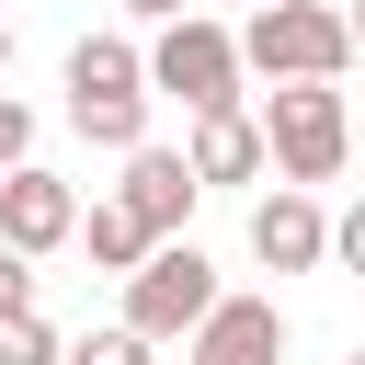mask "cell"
<instances>
[{"label":"cell","instance_id":"cell-1","mask_svg":"<svg viewBox=\"0 0 365 365\" xmlns=\"http://www.w3.org/2000/svg\"><path fill=\"white\" fill-rule=\"evenodd\" d=\"M262 148H274V182H331L342 160H354V103L331 91V80H274L262 103Z\"/></svg>","mask_w":365,"mask_h":365},{"label":"cell","instance_id":"cell-2","mask_svg":"<svg viewBox=\"0 0 365 365\" xmlns=\"http://www.w3.org/2000/svg\"><path fill=\"white\" fill-rule=\"evenodd\" d=\"M240 68H262V80H342L354 68V23L331 0H251L240 11Z\"/></svg>","mask_w":365,"mask_h":365},{"label":"cell","instance_id":"cell-3","mask_svg":"<svg viewBox=\"0 0 365 365\" xmlns=\"http://www.w3.org/2000/svg\"><path fill=\"white\" fill-rule=\"evenodd\" d=\"M240 34L228 23H205V11H171V23H148V91H171L182 114H205V103H240Z\"/></svg>","mask_w":365,"mask_h":365},{"label":"cell","instance_id":"cell-4","mask_svg":"<svg viewBox=\"0 0 365 365\" xmlns=\"http://www.w3.org/2000/svg\"><path fill=\"white\" fill-rule=\"evenodd\" d=\"M114 285H125V319H137L148 342H182V331L217 308V262H205L194 240H148V262L114 274Z\"/></svg>","mask_w":365,"mask_h":365},{"label":"cell","instance_id":"cell-5","mask_svg":"<svg viewBox=\"0 0 365 365\" xmlns=\"http://www.w3.org/2000/svg\"><path fill=\"white\" fill-rule=\"evenodd\" d=\"M251 262H262V274H319V262H331L319 182H274V194L251 205Z\"/></svg>","mask_w":365,"mask_h":365},{"label":"cell","instance_id":"cell-6","mask_svg":"<svg viewBox=\"0 0 365 365\" xmlns=\"http://www.w3.org/2000/svg\"><path fill=\"white\" fill-rule=\"evenodd\" d=\"M0 240H11V251H34V262H46V251H68V240H80V194H68L46 160L0 171Z\"/></svg>","mask_w":365,"mask_h":365},{"label":"cell","instance_id":"cell-7","mask_svg":"<svg viewBox=\"0 0 365 365\" xmlns=\"http://www.w3.org/2000/svg\"><path fill=\"white\" fill-rule=\"evenodd\" d=\"M182 342H194V365H285V308H274V297H228V285H217V308H205Z\"/></svg>","mask_w":365,"mask_h":365},{"label":"cell","instance_id":"cell-8","mask_svg":"<svg viewBox=\"0 0 365 365\" xmlns=\"http://www.w3.org/2000/svg\"><path fill=\"white\" fill-rule=\"evenodd\" d=\"M182 160H194V182L217 194V182H262L274 171V148H262V114L251 103H205L194 114V137H182Z\"/></svg>","mask_w":365,"mask_h":365},{"label":"cell","instance_id":"cell-9","mask_svg":"<svg viewBox=\"0 0 365 365\" xmlns=\"http://www.w3.org/2000/svg\"><path fill=\"white\" fill-rule=\"evenodd\" d=\"M114 194L137 205V228H148V240H182V217H194V194H205V182H194V160H182V148L137 137V148H125V182H114Z\"/></svg>","mask_w":365,"mask_h":365},{"label":"cell","instance_id":"cell-10","mask_svg":"<svg viewBox=\"0 0 365 365\" xmlns=\"http://www.w3.org/2000/svg\"><path fill=\"white\" fill-rule=\"evenodd\" d=\"M68 91H148V46L137 34H80L68 46Z\"/></svg>","mask_w":365,"mask_h":365},{"label":"cell","instance_id":"cell-11","mask_svg":"<svg viewBox=\"0 0 365 365\" xmlns=\"http://www.w3.org/2000/svg\"><path fill=\"white\" fill-rule=\"evenodd\" d=\"M148 103H160V91H68V125H80L91 148H114V160H125V148L148 137Z\"/></svg>","mask_w":365,"mask_h":365},{"label":"cell","instance_id":"cell-12","mask_svg":"<svg viewBox=\"0 0 365 365\" xmlns=\"http://www.w3.org/2000/svg\"><path fill=\"white\" fill-rule=\"evenodd\" d=\"M80 251H91V274H137V262H148V228H137V205H125V194L80 205Z\"/></svg>","mask_w":365,"mask_h":365},{"label":"cell","instance_id":"cell-13","mask_svg":"<svg viewBox=\"0 0 365 365\" xmlns=\"http://www.w3.org/2000/svg\"><path fill=\"white\" fill-rule=\"evenodd\" d=\"M148 354H160V342H148L137 319H114V331H80V342H68L57 365H148Z\"/></svg>","mask_w":365,"mask_h":365},{"label":"cell","instance_id":"cell-14","mask_svg":"<svg viewBox=\"0 0 365 365\" xmlns=\"http://www.w3.org/2000/svg\"><path fill=\"white\" fill-rule=\"evenodd\" d=\"M0 354H11V365H57L68 342H57V319H46V308H11V319H0Z\"/></svg>","mask_w":365,"mask_h":365},{"label":"cell","instance_id":"cell-15","mask_svg":"<svg viewBox=\"0 0 365 365\" xmlns=\"http://www.w3.org/2000/svg\"><path fill=\"white\" fill-rule=\"evenodd\" d=\"M23 160H34V103L0 91V171H23Z\"/></svg>","mask_w":365,"mask_h":365},{"label":"cell","instance_id":"cell-16","mask_svg":"<svg viewBox=\"0 0 365 365\" xmlns=\"http://www.w3.org/2000/svg\"><path fill=\"white\" fill-rule=\"evenodd\" d=\"M11 308H34V251L0 240V319H11Z\"/></svg>","mask_w":365,"mask_h":365},{"label":"cell","instance_id":"cell-17","mask_svg":"<svg viewBox=\"0 0 365 365\" xmlns=\"http://www.w3.org/2000/svg\"><path fill=\"white\" fill-rule=\"evenodd\" d=\"M331 262H342V274H365V194L331 217Z\"/></svg>","mask_w":365,"mask_h":365},{"label":"cell","instance_id":"cell-18","mask_svg":"<svg viewBox=\"0 0 365 365\" xmlns=\"http://www.w3.org/2000/svg\"><path fill=\"white\" fill-rule=\"evenodd\" d=\"M125 23H171V11H194V0H114Z\"/></svg>","mask_w":365,"mask_h":365},{"label":"cell","instance_id":"cell-19","mask_svg":"<svg viewBox=\"0 0 365 365\" xmlns=\"http://www.w3.org/2000/svg\"><path fill=\"white\" fill-rule=\"evenodd\" d=\"M342 23H354V46H365V0H354V11H342Z\"/></svg>","mask_w":365,"mask_h":365},{"label":"cell","instance_id":"cell-20","mask_svg":"<svg viewBox=\"0 0 365 365\" xmlns=\"http://www.w3.org/2000/svg\"><path fill=\"white\" fill-rule=\"evenodd\" d=\"M0 68H11V11H0Z\"/></svg>","mask_w":365,"mask_h":365},{"label":"cell","instance_id":"cell-21","mask_svg":"<svg viewBox=\"0 0 365 365\" xmlns=\"http://www.w3.org/2000/svg\"><path fill=\"white\" fill-rule=\"evenodd\" d=\"M342 365H365V354H342Z\"/></svg>","mask_w":365,"mask_h":365},{"label":"cell","instance_id":"cell-22","mask_svg":"<svg viewBox=\"0 0 365 365\" xmlns=\"http://www.w3.org/2000/svg\"><path fill=\"white\" fill-rule=\"evenodd\" d=\"M0 365H11V354H0Z\"/></svg>","mask_w":365,"mask_h":365},{"label":"cell","instance_id":"cell-23","mask_svg":"<svg viewBox=\"0 0 365 365\" xmlns=\"http://www.w3.org/2000/svg\"><path fill=\"white\" fill-rule=\"evenodd\" d=\"M240 11H251V0H240Z\"/></svg>","mask_w":365,"mask_h":365}]
</instances>
